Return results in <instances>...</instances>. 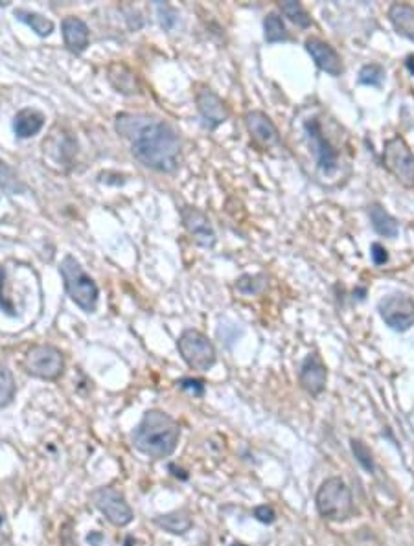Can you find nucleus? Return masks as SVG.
<instances>
[{
  "instance_id": "obj_1",
  "label": "nucleus",
  "mask_w": 414,
  "mask_h": 546,
  "mask_svg": "<svg viewBox=\"0 0 414 546\" xmlns=\"http://www.w3.org/2000/svg\"><path fill=\"white\" fill-rule=\"evenodd\" d=\"M118 135L131 144V153L146 168L171 173L179 166L180 138L177 131L147 114L120 112L114 120Z\"/></svg>"
},
{
  "instance_id": "obj_2",
  "label": "nucleus",
  "mask_w": 414,
  "mask_h": 546,
  "mask_svg": "<svg viewBox=\"0 0 414 546\" xmlns=\"http://www.w3.org/2000/svg\"><path fill=\"white\" fill-rule=\"evenodd\" d=\"M180 427L162 411H147L133 432V445L142 455L161 460L173 455L179 444Z\"/></svg>"
},
{
  "instance_id": "obj_3",
  "label": "nucleus",
  "mask_w": 414,
  "mask_h": 546,
  "mask_svg": "<svg viewBox=\"0 0 414 546\" xmlns=\"http://www.w3.org/2000/svg\"><path fill=\"white\" fill-rule=\"evenodd\" d=\"M59 272L63 276L65 289H67L74 304L81 307L85 313H94L100 291H98L96 281L83 271L81 263L76 258L67 256L59 267Z\"/></svg>"
},
{
  "instance_id": "obj_4",
  "label": "nucleus",
  "mask_w": 414,
  "mask_h": 546,
  "mask_svg": "<svg viewBox=\"0 0 414 546\" xmlns=\"http://www.w3.org/2000/svg\"><path fill=\"white\" fill-rule=\"evenodd\" d=\"M317 510L322 517L333 522H342L354 513V498L350 488L341 479H328L317 493Z\"/></svg>"
},
{
  "instance_id": "obj_5",
  "label": "nucleus",
  "mask_w": 414,
  "mask_h": 546,
  "mask_svg": "<svg viewBox=\"0 0 414 546\" xmlns=\"http://www.w3.org/2000/svg\"><path fill=\"white\" fill-rule=\"evenodd\" d=\"M177 348L186 364L197 372H208L215 364V348L210 338L197 329H186L177 340Z\"/></svg>"
},
{
  "instance_id": "obj_6",
  "label": "nucleus",
  "mask_w": 414,
  "mask_h": 546,
  "mask_svg": "<svg viewBox=\"0 0 414 546\" xmlns=\"http://www.w3.org/2000/svg\"><path fill=\"white\" fill-rule=\"evenodd\" d=\"M25 366L29 375L54 381L65 372V357L61 349L55 346L37 344V346H32L26 353Z\"/></svg>"
},
{
  "instance_id": "obj_7",
  "label": "nucleus",
  "mask_w": 414,
  "mask_h": 546,
  "mask_svg": "<svg viewBox=\"0 0 414 546\" xmlns=\"http://www.w3.org/2000/svg\"><path fill=\"white\" fill-rule=\"evenodd\" d=\"M383 164L405 188H414V153L401 136L385 142Z\"/></svg>"
},
{
  "instance_id": "obj_8",
  "label": "nucleus",
  "mask_w": 414,
  "mask_h": 546,
  "mask_svg": "<svg viewBox=\"0 0 414 546\" xmlns=\"http://www.w3.org/2000/svg\"><path fill=\"white\" fill-rule=\"evenodd\" d=\"M381 319L394 331H407L414 326V300L407 295L387 296L378 305Z\"/></svg>"
},
{
  "instance_id": "obj_9",
  "label": "nucleus",
  "mask_w": 414,
  "mask_h": 546,
  "mask_svg": "<svg viewBox=\"0 0 414 546\" xmlns=\"http://www.w3.org/2000/svg\"><path fill=\"white\" fill-rule=\"evenodd\" d=\"M93 500L100 512L116 526H126L133 521V510L126 497L114 488H100L93 493Z\"/></svg>"
},
{
  "instance_id": "obj_10",
  "label": "nucleus",
  "mask_w": 414,
  "mask_h": 546,
  "mask_svg": "<svg viewBox=\"0 0 414 546\" xmlns=\"http://www.w3.org/2000/svg\"><path fill=\"white\" fill-rule=\"evenodd\" d=\"M195 102H197V111L203 118V124L208 129L220 127L229 118V109L212 88L199 87V91L195 94Z\"/></svg>"
},
{
  "instance_id": "obj_11",
  "label": "nucleus",
  "mask_w": 414,
  "mask_h": 546,
  "mask_svg": "<svg viewBox=\"0 0 414 546\" xmlns=\"http://www.w3.org/2000/svg\"><path fill=\"white\" fill-rule=\"evenodd\" d=\"M304 129H306L307 136H309V142H312L313 149H315L319 168H321L324 173H331V171L337 168V164H339L337 149L330 144L326 136H324V133H322L321 129V124H319L317 120H306Z\"/></svg>"
},
{
  "instance_id": "obj_12",
  "label": "nucleus",
  "mask_w": 414,
  "mask_h": 546,
  "mask_svg": "<svg viewBox=\"0 0 414 546\" xmlns=\"http://www.w3.org/2000/svg\"><path fill=\"white\" fill-rule=\"evenodd\" d=\"M180 218H182V225H185L186 230L195 237L197 245L206 248L214 247L215 232L205 213L194 208V206H185V208L180 210Z\"/></svg>"
},
{
  "instance_id": "obj_13",
  "label": "nucleus",
  "mask_w": 414,
  "mask_h": 546,
  "mask_svg": "<svg viewBox=\"0 0 414 546\" xmlns=\"http://www.w3.org/2000/svg\"><path fill=\"white\" fill-rule=\"evenodd\" d=\"M328 370L326 364L322 363V359L317 353H309L304 359L302 368H300V385L304 390L312 396H319L326 388Z\"/></svg>"
},
{
  "instance_id": "obj_14",
  "label": "nucleus",
  "mask_w": 414,
  "mask_h": 546,
  "mask_svg": "<svg viewBox=\"0 0 414 546\" xmlns=\"http://www.w3.org/2000/svg\"><path fill=\"white\" fill-rule=\"evenodd\" d=\"M306 50L322 72L330 74V76H333V78L341 76L342 74L341 58H339V53L335 52L333 46H330V44L324 43V41L317 39V37H309V39L306 41Z\"/></svg>"
},
{
  "instance_id": "obj_15",
  "label": "nucleus",
  "mask_w": 414,
  "mask_h": 546,
  "mask_svg": "<svg viewBox=\"0 0 414 546\" xmlns=\"http://www.w3.org/2000/svg\"><path fill=\"white\" fill-rule=\"evenodd\" d=\"M245 124H247L248 133L253 135L256 142L269 147V145H276L280 142V135H278L276 126L273 120L262 111H251L245 114Z\"/></svg>"
},
{
  "instance_id": "obj_16",
  "label": "nucleus",
  "mask_w": 414,
  "mask_h": 546,
  "mask_svg": "<svg viewBox=\"0 0 414 546\" xmlns=\"http://www.w3.org/2000/svg\"><path fill=\"white\" fill-rule=\"evenodd\" d=\"M61 28H63L65 44H67V48L70 52L81 53L87 50L91 32H88V26L85 20H81L79 17H67Z\"/></svg>"
},
{
  "instance_id": "obj_17",
  "label": "nucleus",
  "mask_w": 414,
  "mask_h": 546,
  "mask_svg": "<svg viewBox=\"0 0 414 546\" xmlns=\"http://www.w3.org/2000/svg\"><path fill=\"white\" fill-rule=\"evenodd\" d=\"M390 25L405 39L414 41V8L410 4L396 2L389 8Z\"/></svg>"
},
{
  "instance_id": "obj_18",
  "label": "nucleus",
  "mask_w": 414,
  "mask_h": 546,
  "mask_svg": "<svg viewBox=\"0 0 414 546\" xmlns=\"http://www.w3.org/2000/svg\"><path fill=\"white\" fill-rule=\"evenodd\" d=\"M44 114L37 109H22L15 114L13 131L19 138H32L43 129Z\"/></svg>"
},
{
  "instance_id": "obj_19",
  "label": "nucleus",
  "mask_w": 414,
  "mask_h": 546,
  "mask_svg": "<svg viewBox=\"0 0 414 546\" xmlns=\"http://www.w3.org/2000/svg\"><path fill=\"white\" fill-rule=\"evenodd\" d=\"M368 215H370L372 227L380 236L390 237V239L398 236V221L381 204H372L368 208Z\"/></svg>"
},
{
  "instance_id": "obj_20",
  "label": "nucleus",
  "mask_w": 414,
  "mask_h": 546,
  "mask_svg": "<svg viewBox=\"0 0 414 546\" xmlns=\"http://www.w3.org/2000/svg\"><path fill=\"white\" fill-rule=\"evenodd\" d=\"M156 526H161L166 532L173 533V535H180V533H186L192 528V519L188 517V513L185 512H171L161 515V517L155 519Z\"/></svg>"
},
{
  "instance_id": "obj_21",
  "label": "nucleus",
  "mask_w": 414,
  "mask_h": 546,
  "mask_svg": "<svg viewBox=\"0 0 414 546\" xmlns=\"http://www.w3.org/2000/svg\"><path fill=\"white\" fill-rule=\"evenodd\" d=\"M15 17L20 20V22H25L28 25L29 28L34 29L35 34L39 35V37H48L52 32H54L55 25L50 19L43 17V15L35 13V11H26V10H17L15 11Z\"/></svg>"
},
{
  "instance_id": "obj_22",
  "label": "nucleus",
  "mask_w": 414,
  "mask_h": 546,
  "mask_svg": "<svg viewBox=\"0 0 414 546\" xmlns=\"http://www.w3.org/2000/svg\"><path fill=\"white\" fill-rule=\"evenodd\" d=\"M0 189L8 195H19L26 192L25 182L15 173V169L2 159H0Z\"/></svg>"
},
{
  "instance_id": "obj_23",
  "label": "nucleus",
  "mask_w": 414,
  "mask_h": 546,
  "mask_svg": "<svg viewBox=\"0 0 414 546\" xmlns=\"http://www.w3.org/2000/svg\"><path fill=\"white\" fill-rule=\"evenodd\" d=\"M263 32H265V41L267 43H280V41H288V29L283 25L282 17H278L276 13H269L263 20Z\"/></svg>"
},
{
  "instance_id": "obj_24",
  "label": "nucleus",
  "mask_w": 414,
  "mask_h": 546,
  "mask_svg": "<svg viewBox=\"0 0 414 546\" xmlns=\"http://www.w3.org/2000/svg\"><path fill=\"white\" fill-rule=\"evenodd\" d=\"M280 10L282 13L288 17L291 22H295L300 28H309L312 26V17L304 10V6L300 2H295V0H286V2H280Z\"/></svg>"
},
{
  "instance_id": "obj_25",
  "label": "nucleus",
  "mask_w": 414,
  "mask_h": 546,
  "mask_svg": "<svg viewBox=\"0 0 414 546\" xmlns=\"http://www.w3.org/2000/svg\"><path fill=\"white\" fill-rule=\"evenodd\" d=\"M15 397V379L8 366L0 364V408L10 405Z\"/></svg>"
},
{
  "instance_id": "obj_26",
  "label": "nucleus",
  "mask_w": 414,
  "mask_h": 546,
  "mask_svg": "<svg viewBox=\"0 0 414 546\" xmlns=\"http://www.w3.org/2000/svg\"><path fill=\"white\" fill-rule=\"evenodd\" d=\"M385 79V68L378 63L365 65L359 70V83L368 85V87H381V83Z\"/></svg>"
},
{
  "instance_id": "obj_27",
  "label": "nucleus",
  "mask_w": 414,
  "mask_h": 546,
  "mask_svg": "<svg viewBox=\"0 0 414 546\" xmlns=\"http://www.w3.org/2000/svg\"><path fill=\"white\" fill-rule=\"evenodd\" d=\"M352 451H354V456L357 458L361 467L368 473H374V458H372L370 449L361 440H352Z\"/></svg>"
},
{
  "instance_id": "obj_28",
  "label": "nucleus",
  "mask_w": 414,
  "mask_h": 546,
  "mask_svg": "<svg viewBox=\"0 0 414 546\" xmlns=\"http://www.w3.org/2000/svg\"><path fill=\"white\" fill-rule=\"evenodd\" d=\"M265 278L262 274L260 276H241L238 281V289L243 293V295H256L265 287Z\"/></svg>"
},
{
  "instance_id": "obj_29",
  "label": "nucleus",
  "mask_w": 414,
  "mask_h": 546,
  "mask_svg": "<svg viewBox=\"0 0 414 546\" xmlns=\"http://www.w3.org/2000/svg\"><path fill=\"white\" fill-rule=\"evenodd\" d=\"M179 385L182 390L194 392L195 396H203V392H205V385H203V381H197V379H182Z\"/></svg>"
},
{
  "instance_id": "obj_30",
  "label": "nucleus",
  "mask_w": 414,
  "mask_h": 546,
  "mask_svg": "<svg viewBox=\"0 0 414 546\" xmlns=\"http://www.w3.org/2000/svg\"><path fill=\"white\" fill-rule=\"evenodd\" d=\"M370 254H372V261H374L375 265H383V263L389 261V254H387L385 247L380 245V243H374V245H372Z\"/></svg>"
},
{
  "instance_id": "obj_31",
  "label": "nucleus",
  "mask_w": 414,
  "mask_h": 546,
  "mask_svg": "<svg viewBox=\"0 0 414 546\" xmlns=\"http://www.w3.org/2000/svg\"><path fill=\"white\" fill-rule=\"evenodd\" d=\"M254 517L258 519L260 522H265V524H271V522H274V519H276V515H274V512L271 510V507L267 506H258L256 510H254Z\"/></svg>"
},
{
  "instance_id": "obj_32",
  "label": "nucleus",
  "mask_w": 414,
  "mask_h": 546,
  "mask_svg": "<svg viewBox=\"0 0 414 546\" xmlns=\"http://www.w3.org/2000/svg\"><path fill=\"white\" fill-rule=\"evenodd\" d=\"M88 542L93 546H102V535L100 533H91V535L87 537Z\"/></svg>"
},
{
  "instance_id": "obj_33",
  "label": "nucleus",
  "mask_w": 414,
  "mask_h": 546,
  "mask_svg": "<svg viewBox=\"0 0 414 546\" xmlns=\"http://www.w3.org/2000/svg\"><path fill=\"white\" fill-rule=\"evenodd\" d=\"M123 546H140V542H138L135 537H127L126 542H123Z\"/></svg>"
},
{
  "instance_id": "obj_34",
  "label": "nucleus",
  "mask_w": 414,
  "mask_h": 546,
  "mask_svg": "<svg viewBox=\"0 0 414 546\" xmlns=\"http://www.w3.org/2000/svg\"><path fill=\"white\" fill-rule=\"evenodd\" d=\"M232 546H245V545H241V542H234V545H232Z\"/></svg>"
},
{
  "instance_id": "obj_35",
  "label": "nucleus",
  "mask_w": 414,
  "mask_h": 546,
  "mask_svg": "<svg viewBox=\"0 0 414 546\" xmlns=\"http://www.w3.org/2000/svg\"><path fill=\"white\" fill-rule=\"evenodd\" d=\"M0 524H2V517H0Z\"/></svg>"
}]
</instances>
